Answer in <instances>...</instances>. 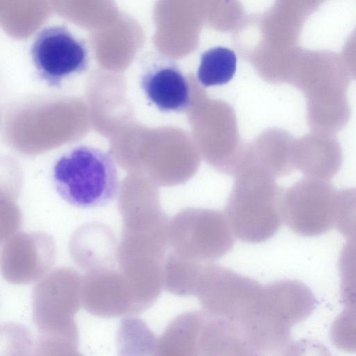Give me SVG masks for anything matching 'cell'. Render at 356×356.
<instances>
[{"instance_id": "obj_18", "label": "cell", "mask_w": 356, "mask_h": 356, "mask_svg": "<svg viewBox=\"0 0 356 356\" xmlns=\"http://www.w3.org/2000/svg\"><path fill=\"white\" fill-rule=\"evenodd\" d=\"M321 1L324 3V2H325V1H327V0H321Z\"/></svg>"}, {"instance_id": "obj_10", "label": "cell", "mask_w": 356, "mask_h": 356, "mask_svg": "<svg viewBox=\"0 0 356 356\" xmlns=\"http://www.w3.org/2000/svg\"><path fill=\"white\" fill-rule=\"evenodd\" d=\"M204 312L197 334V355H253L239 325Z\"/></svg>"}, {"instance_id": "obj_3", "label": "cell", "mask_w": 356, "mask_h": 356, "mask_svg": "<svg viewBox=\"0 0 356 356\" xmlns=\"http://www.w3.org/2000/svg\"><path fill=\"white\" fill-rule=\"evenodd\" d=\"M262 286L228 268L203 263L195 296L206 312L238 324L252 309Z\"/></svg>"}, {"instance_id": "obj_7", "label": "cell", "mask_w": 356, "mask_h": 356, "mask_svg": "<svg viewBox=\"0 0 356 356\" xmlns=\"http://www.w3.org/2000/svg\"><path fill=\"white\" fill-rule=\"evenodd\" d=\"M311 289L297 280L284 279L262 286L254 310L277 330L291 334V328L307 319L316 308Z\"/></svg>"}, {"instance_id": "obj_12", "label": "cell", "mask_w": 356, "mask_h": 356, "mask_svg": "<svg viewBox=\"0 0 356 356\" xmlns=\"http://www.w3.org/2000/svg\"><path fill=\"white\" fill-rule=\"evenodd\" d=\"M202 264L171 251L163 261V288L179 296H195Z\"/></svg>"}, {"instance_id": "obj_9", "label": "cell", "mask_w": 356, "mask_h": 356, "mask_svg": "<svg viewBox=\"0 0 356 356\" xmlns=\"http://www.w3.org/2000/svg\"><path fill=\"white\" fill-rule=\"evenodd\" d=\"M293 161L307 177L328 181L342 165V149L333 135L312 132L295 143Z\"/></svg>"}, {"instance_id": "obj_14", "label": "cell", "mask_w": 356, "mask_h": 356, "mask_svg": "<svg viewBox=\"0 0 356 356\" xmlns=\"http://www.w3.org/2000/svg\"><path fill=\"white\" fill-rule=\"evenodd\" d=\"M341 298L345 307H356V237L346 239L339 260Z\"/></svg>"}, {"instance_id": "obj_2", "label": "cell", "mask_w": 356, "mask_h": 356, "mask_svg": "<svg viewBox=\"0 0 356 356\" xmlns=\"http://www.w3.org/2000/svg\"><path fill=\"white\" fill-rule=\"evenodd\" d=\"M234 242L227 218L218 211L186 209L170 222L169 245L186 259L212 262L227 254Z\"/></svg>"}, {"instance_id": "obj_5", "label": "cell", "mask_w": 356, "mask_h": 356, "mask_svg": "<svg viewBox=\"0 0 356 356\" xmlns=\"http://www.w3.org/2000/svg\"><path fill=\"white\" fill-rule=\"evenodd\" d=\"M30 54L39 77L55 88L72 75L86 70L88 63L83 41L63 26L42 29L32 43Z\"/></svg>"}, {"instance_id": "obj_6", "label": "cell", "mask_w": 356, "mask_h": 356, "mask_svg": "<svg viewBox=\"0 0 356 356\" xmlns=\"http://www.w3.org/2000/svg\"><path fill=\"white\" fill-rule=\"evenodd\" d=\"M277 197L274 191L235 195L227 210L235 236L250 243H263L273 237L283 222L282 202Z\"/></svg>"}, {"instance_id": "obj_4", "label": "cell", "mask_w": 356, "mask_h": 356, "mask_svg": "<svg viewBox=\"0 0 356 356\" xmlns=\"http://www.w3.org/2000/svg\"><path fill=\"white\" fill-rule=\"evenodd\" d=\"M337 193L325 180L307 177L298 181L282 201L283 221L298 235L326 233L334 226Z\"/></svg>"}, {"instance_id": "obj_1", "label": "cell", "mask_w": 356, "mask_h": 356, "mask_svg": "<svg viewBox=\"0 0 356 356\" xmlns=\"http://www.w3.org/2000/svg\"><path fill=\"white\" fill-rule=\"evenodd\" d=\"M51 178L59 196L81 209L108 204L116 198L120 187L113 157L86 145L60 156L53 165Z\"/></svg>"}, {"instance_id": "obj_11", "label": "cell", "mask_w": 356, "mask_h": 356, "mask_svg": "<svg viewBox=\"0 0 356 356\" xmlns=\"http://www.w3.org/2000/svg\"><path fill=\"white\" fill-rule=\"evenodd\" d=\"M204 312H185L175 318L157 342V355L196 356V343Z\"/></svg>"}, {"instance_id": "obj_8", "label": "cell", "mask_w": 356, "mask_h": 356, "mask_svg": "<svg viewBox=\"0 0 356 356\" xmlns=\"http://www.w3.org/2000/svg\"><path fill=\"white\" fill-rule=\"evenodd\" d=\"M140 83L148 101L161 112H184L190 106L188 82L175 62L167 57H154L143 70Z\"/></svg>"}, {"instance_id": "obj_16", "label": "cell", "mask_w": 356, "mask_h": 356, "mask_svg": "<svg viewBox=\"0 0 356 356\" xmlns=\"http://www.w3.org/2000/svg\"><path fill=\"white\" fill-rule=\"evenodd\" d=\"M334 227L346 239L356 237V188L337 191Z\"/></svg>"}, {"instance_id": "obj_13", "label": "cell", "mask_w": 356, "mask_h": 356, "mask_svg": "<svg viewBox=\"0 0 356 356\" xmlns=\"http://www.w3.org/2000/svg\"><path fill=\"white\" fill-rule=\"evenodd\" d=\"M236 70V56L224 47L211 48L202 54L197 79L205 86H221L228 83Z\"/></svg>"}, {"instance_id": "obj_17", "label": "cell", "mask_w": 356, "mask_h": 356, "mask_svg": "<svg viewBox=\"0 0 356 356\" xmlns=\"http://www.w3.org/2000/svg\"><path fill=\"white\" fill-rule=\"evenodd\" d=\"M341 57L350 76L356 80V26L343 44Z\"/></svg>"}, {"instance_id": "obj_15", "label": "cell", "mask_w": 356, "mask_h": 356, "mask_svg": "<svg viewBox=\"0 0 356 356\" xmlns=\"http://www.w3.org/2000/svg\"><path fill=\"white\" fill-rule=\"evenodd\" d=\"M330 338L337 349L356 353V307H345L331 326Z\"/></svg>"}]
</instances>
